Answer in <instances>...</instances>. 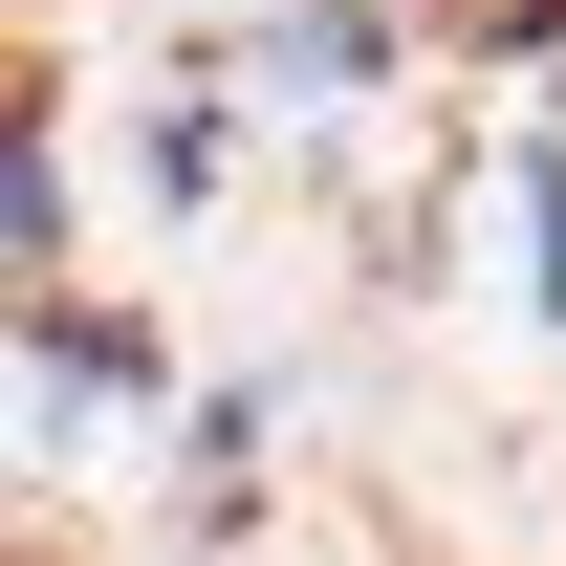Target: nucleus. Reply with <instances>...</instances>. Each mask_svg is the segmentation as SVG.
<instances>
[{
	"instance_id": "f257e3e1",
	"label": "nucleus",
	"mask_w": 566,
	"mask_h": 566,
	"mask_svg": "<svg viewBox=\"0 0 566 566\" xmlns=\"http://www.w3.org/2000/svg\"><path fill=\"white\" fill-rule=\"evenodd\" d=\"M22 109H44V87H22V66H0V132H22Z\"/></svg>"
}]
</instances>
